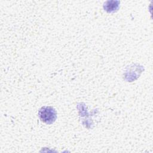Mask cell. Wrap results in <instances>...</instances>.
<instances>
[{
	"mask_svg": "<svg viewBox=\"0 0 153 153\" xmlns=\"http://www.w3.org/2000/svg\"><path fill=\"white\" fill-rule=\"evenodd\" d=\"M38 117L43 123L51 124L56 119V111L51 106H43L39 110Z\"/></svg>",
	"mask_w": 153,
	"mask_h": 153,
	"instance_id": "obj_1",
	"label": "cell"
}]
</instances>
